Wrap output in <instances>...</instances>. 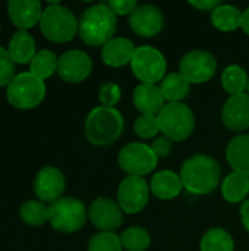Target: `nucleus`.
Returning a JSON list of instances; mask_svg holds the SVG:
<instances>
[{
	"label": "nucleus",
	"instance_id": "14",
	"mask_svg": "<svg viewBox=\"0 0 249 251\" xmlns=\"http://www.w3.org/2000/svg\"><path fill=\"white\" fill-rule=\"evenodd\" d=\"M128 24L136 35L151 38L163 31L164 16L154 4H138V7L129 15Z\"/></svg>",
	"mask_w": 249,
	"mask_h": 251
},
{
	"label": "nucleus",
	"instance_id": "34",
	"mask_svg": "<svg viewBox=\"0 0 249 251\" xmlns=\"http://www.w3.org/2000/svg\"><path fill=\"white\" fill-rule=\"evenodd\" d=\"M122 99V90L116 82H104L98 90V100L101 106L114 107Z\"/></svg>",
	"mask_w": 249,
	"mask_h": 251
},
{
	"label": "nucleus",
	"instance_id": "3",
	"mask_svg": "<svg viewBox=\"0 0 249 251\" xmlns=\"http://www.w3.org/2000/svg\"><path fill=\"white\" fill-rule=\"evenodd\" d=\"M125 129L123 115L116 107H94L84 125L87 140L97 147H106L119 140Z\"/></svg>",
	"mask_w": 249,
	"mask_h": 251
},
{
	"label": "nucleus",
	"instance_id": "13",
	"mask_svg": "<svg viewBox=\"0 0 249 251\" xmlns=\"http://www.w3.org/2000/svg\"><path fill=\"white\" fill-rule=\"evenodd\" d=\"M92 71V60L82 50H68L59 57L57 74L65 82L79 84L85 81Z\"/></svg>",
	"mask_w": 249,
	"mask_h": 251
},
{
	"label": "nucleus",
	"instance_id": "28",
	"mask_svg": "<svg viewBox=\"0 0 249 251\" xmlns=\"http://www.w3.org/2000/svg\"><path fill=\"white\" fill-rule=\"evenodd\" d=\"M57 65L59 57L51 50H40L29 63V72L44 81L57 72Z\"/></svg>",
	"mask_w": 249,
	"mask_h": 251
},
{
	"label": "nucleus",
	"instance_id": "35",
	"mask_svg": "<svg viewBox=\"0 0 249 251\" xmlns=\"http://www.w3.org/2000/svg\"><path fill=\"white\" fill-rule=\"evenodd\" d=\"M106 4L112 9V12L116 16H129L138 7L136 0H110Z\"/></svg>",
	"mask_w": 249,
	"mask_h": 251
},
{
	"label": "nucleus",
	"instance_id": "8",
	"mask_svg": "<svg viewBox=\"0 0 249 251\" xmlns=\"http://www.w3.org/2000/svg\"><path fill=\"white\" fill-rule=\"evenodd\" d=\"M131 69L141 84H157L166 76L167 60L158 49L153 46H141L135 50Z\"/></svg>",
	"mask_w": 249,
	"mask_h": 251
},
{
	"label": "nucleus",
	"instance_id": "6",
	"mask_svg": "<svg viewBox=\"0 0 249 251\" xmlns=\"http://www.w3.org/2000/svg\"><path fill=\"white\" fill-rule=\"evenodd\" d=\"M160 132L175 141H185L195 129V116L192 109L185 103H166L157 115Z\"/></svg>",
	"mask_w": 249,
	"mask_h": 251
},
{
	"label": "nucleus",
	"instance_id": "22",
	"mask_svg": "<svg viewBox=\"0 0 249 251\" xmlns=\"http://www.w3.org/2000/svg\"><path fill=\"white\" fill-rule=\"evenodd\" d=\"M7 51L16 65L18 63L19 65L31 63V60L37 54L35 40L28 31L19 29L12 35L9 46H7Z\"/></svg>",
	"mask_w": 249,
	"mask_h": 251
},
{
	"label": "nucleus",
	"instance_id": "10",
	"mask_svg": "<svg viewBox=\"0 0 249 251\" xmlns=\"http://www.w3.org/2000/svg\"><path fill=\"white\" fill-rule=\"evenodd\" d=\"M150 184L144 178L126 176L119 184L116 201L123 213L138 215L145 209L150 200Z\"/></svg>",
	"mask_w": 249,
	"mask_h": 251
},
{
	"label": "nucleus",
	"instance_id": "39",
	"mask_svg": "<svg viewBox=\"0 0 249 251\" xmlns=\"http://www.w3.org/2000/svg\"><path fill=\"white\" fill-rule=\"evenodd\" d=\"M242 29L247 35H249V7H247L242 13Z\"/></svg>",
	"mask_w": 249,
	"mask_h": 251
},
{
	"label": "nucleus",
	"instance_id": "16",
	"mask_svg": "<svg viewBox=\"0 0 249 251\" xmlns=\"http://www.w3.org/2000/svg\"><path fill=\"white\" fill-rule=\"evenodd\" d=\"M223 125L238 134H244L249 128V96L247 93L230 96L222 110Z\"/></svg>",
	"mask_w": 249,
	"mask_h": 251
},
{
	"label": "nucleus",
	"instance_id": "27",
	"mask_svg": "<svg viewBox=\"0 0 249 251\" xmlns=\"http://www.w3.org/2000/svg\"><path fill=\"white\" fill-rule=\"evenodd\" d=\"M200 251H235V241L226 229L211 228L203 235Z\"/></svg>",
	"mask_w": 249,
	"mask_h": 251
},
{
	"label": "nucleus",
	"instance_id": "21",
	"mask_svg": "<svg viewBox=\"0 0 249 251\" xmlns=\"http://www.w3.org/2000/svg\"><path fill=\"white\" fill-rule=\"evenodd\" d=\"M226 159L233 172L249 178V134H238L229 141Z\"/></svg>",
	"mask_w": 249,
	"mask_h": 251
},
{
	"label": "nucleus",
	"instance_id": "12",
	"mask_svg": "<svg viewBox=\"0 0 249 251\" xmlns=\"http://www.w3.org/2000/svg\"><path fill=\"white\" fill-rule=\"evenodd\" d=\"M88 219L100 232H114L123 222V212L116 200L98 197L90 204Z\"/></svg>",
	"mask_w": 249,
	"mask_h": 251
},
{
	"label": "nucleus",
	"instance_id": "1",
	"mask_svg": "<svg viewBox=\"0 0 249 251\" xmlns=\"http://www.w3.org/2000/svg\"><path fill=\"white\" fill-rule=\"evenodd\" d=\"M179 175L183 188L188 193L195 196H205L219 187L222 169L214 157L197 153L183 162Z\"/></svg>",
	"mask_w": 249,
	"mask_h": 251
},
{
	"label": "nucleus",
	"instance_id": "25",
	"mask_svg": "<svg viewBox=\"0 0 249 251\" xmlns=\"http://www.w3.org/2000/svg\"><path fill=\"white\" fill-rule=\"evenodd\" d=\"M242 10L233 4L222 3L211 13V24L222 32H232L242 28Z\"/></svg>",
	"mask_w": 249,
	"mask_h": 251
},
{
	"label": "nucleus",
	"instance_id": "37",
	"mask_svg": "<svg viewBox=\"0 0 249 251\" xmlns=\"http://www.w3.org/2000/svg\"><path fill=\"white\" fill-rule=\"evenodd\" d=\"M189 4L192 7H195L197 10H201V12H214L220 4L222 1L219 0H191Z\"/></svg>",
	"mask_w": 249,
	"mask_h": 251
},
{
	"label": "nucleus",
	"instance_id": "29",
	"mask_svg": "<svg viewBox=\"0 0 249 251\" xmlns=\"http://www.w3.org/2000/svg\"><path fill=\"white\" fill-rule=\"evenodd\" d=\"M19 216L29 226H43L48 222V206L40 200H28L21 206Z\"/></svg>",
	"mask_w": 249,
	"mask_h": 251
},
{
	"label": "nucleus",
	"instance_id": "40",
	"mask_svg": "<svg viewBox=\"0 0 249 251\" xmlns=\"http://www.w3.org/2000/svg\"><path fill=\"white\" fill-rule=\"evenodd\" d=\"M247 94L249 96V78H248V87H247Z\"/></svg>",
	"mask_w": 249,
	"mask_h": 251
},
{
	"label": "nucleus",
	"instance_id": "19",
	"mask_svg": "<svg viewBox=\"0 0 249 251\" xmlns=\"http://www.w3.org/2000/svg\"><path fill=\"white\" fill-rule=\"evenodd\" d=\"M132 100L141 115L157 116L166 106V100L157 84H138L134 90Z\"/></svg>",
	"mask_w": 249,
	"mask_h": 251
},
{
	"label": "nucleus",
	"instance_id": "4",
	"mask_svg": "<svg viewBox=\"0 0 249 251\" xmlns=\"http://www.w3.org/2000/svg\"><path fill=\"white\" fill-rule=\"evenodd\" d=\"M78 19L68 7L60 3H53L44 9L40 29L43 35L53 43H69L78 34Z\"/></svg>",
	"mask_w": 249,
	"mask_h": 251
},
{
	"label": "nucleus",
	"instance_id": "17",
	"mask_svg": "<svg viewBox=\"0 0 249 251\" xmlns=\"http://www.w3.org/2000/svg\"><path fill=\"white\" fill-rule=\"evenodd\" d=\"M43 12L38 0H10L7 3V13L12 24L22 31L40 24Z\"/></svg>",
	"mask_w": 249,
	"mask_h": 251
},
{
	"label": "nucleus",
	"instance_id": "7",
	"mask_svg": "<svg viewBox=\"0 0 249 251\" xmlns=\"http://www.w3.org/2000/svg\"><path fill=\"white\" fill-rule=\"evenodd\" d=\"M45 97V84L31 72L18 74L6 88L7 101L21 110L37 107Z\"/></svg>",
	"mask_w": 249,
	"mask_h": 251
},
{
	"label": "nucleus",
	"instance_id": "32",
	"mask_svg": "<svg viewBox=\"0 0 249 251\" xmlns=\"http://www.w3.org/2000/svg\"><path fill=\"white\" fill-rule=\"evenodd\" d=\"M135 134L142 140H154L160 132L158 118L154 115H139L134 122Z\"/></svg>",
	"mask_w": 249,
	"mask_h": 251
},
{
	"label": "nucleus",
	"instance_id": "30",
	"mask_svg": "<svg viewBox=\"0 0 249 251\" xmlns=\"http://www.w3.org/2000/svg\"><path fill=\"white\" fill-rule=\"evenodd\" d=\"M120 241L125 251H147L151 246V235L145 228L131 226L122 232Z\"/></svg>",
	"mask_w": 249,
	"mask_h": 251
},
{
	"label": "nucleus",
	"instance_id": "2",
	"mask_svg": "<svg viewBox=\"0 0 249 251\" xmlns=\"http://www.w3.org/2000/svg\"><path fill=\"white\" fill-rule=\"evenodd\" d=\"M117 28V16L106 3L92 4L84 10L78 22V35L91 47H103L112 38Z\"/></svg>",
	"mask_w": 249,
	"mask_h": 251
},
{
	"label": "nucleus",
	"instance_id": "38",
	"mask_svg": "<svg viewBox=\"0 0 249 251\" xmlns=\"http://www.w3.org/2000/svg\"><path fill=\"white\" fill-rule=\"evenodd\" d=\"M239 215H241V221H242V225H244L245 231L249 234V200H245L241 204Z\"/></svg>",
	"mask_w": 249,
	"mask_h": 251
},
{
	"label": "nucleus",
	"instance_id": "24",
	"mask_svg": "<svg viewBox=\"0 0 249 251\" xmlns=\"http://www.w3.org/2000/svg\"><path fill=\"white\" fill-rule=\"evenodd\" d=\"M158 87L167 103H182V100L186 99L191 91V84L181 72L167 74Z\"/></svg>",
	"mask_w": 249,
	"mask_h": 251
},
{
	"label": "nucleus",
	"instance_id": "5",
	"mask_svg": "<svg viewBox=\"0 0 249 251\" xmlns=\"http://www.w3.org/2000/svg\"><path fill=\"white\" fill-rule=\"evenodd\" d=\"M87 219L88 210L76 197H60L48 204V224L62 234L78 232Z\"/></svg>",
	"mask_w": 249,
	"mask_h": 251
},
{
	"label": "nucleus",
	"instance_id": "9",
	"mask_svg": "<svg viewBox=\"0 0 249 251\" xmlns=\"http://www.w3.org/2000/svg\"><path fill=\"white\" fill-rule=\"evenodd\" d=\"M119 168L128 176H141L151 174L158 163L153 149L145 143H129L122 147L117 156Z\"/></svg>",
	"mask_w": 249,
	"mask_h": 251
},
{
	"label": "nucleus",
	"instance_id": "11",
	"mask_svg": "<svg viewBox=\"0 0 249 251\" xmlns=\"http://www.w3.org/2000/svg\"><path fill=\"white\" fill-rule=\"evenodd\" d=\"M217 60L205 50H191L181 59L179 72L189 84H205L216 75Z\"/></svg>",
	"mask_w": 249,
	"mask_h": 251
},
{
	"label": "nucleus",
	"instance_id": "20",
	"mask_svg": "<svg viewBox=\"0 0 249 251\" xmlns=\"http://www.w3.org/2000/svg\"><path fill=\"white\" fill-rule=\"evenodd\" d=\"M183 188L181 175L173 171H160L156 172L150 181V191L158 200H173L181 196Z\"/></svg>",
	"mask_w": 249,
	"mask_h": 251
},
{
	"label": "nucleus",
	"instance_id": "26",
	"mask_svg": "<svg viewBox=\"0 0 249 251\" xmlns=\"http://www.w3.org/2000/svg\"><path fill=\"white\" fill-rule=\"evenodd\" d=\"M249 75L239 65H229L222 72V87L230 96H238L247 93Z\"/></svg>",
	"mask_w": 249,
	"mask_h": 251
},
{
	"label": "nucleus",
	"instance_id": "15",
	"mask_svg": "<svg viewBox=\"0 0 249 251\" xmlns=\"http://www.w3.org/2000/svg\"><path fill=\"white\" fill-rule=\"evenodd\" d=\"M66 188V179L60 169L54 166H45L38 171L34 181V193L43 203H53L63 197Z\"/></svg>",
	"mask_w": 249,
	"mask_h": 251
},
{
	"label": "nucleus",
	"instance_id": "33",
	"mask_svg": "<svg viewBox=\"0 0 249 251\" xmlns=\"http://www.w3.org/2000/svg\"><path fill=\"white\" fill-rule=\"evenodd\" d=\"M16 76V63L10 57L7 49L0 46V87H6Z\"/></svg>",
	"mask_w": 249,
	"mask_h": 251
},
{
	"label": "nucleus",
	"instance_id": "23",
	"mask_svg": "<svg viewBox=\"0 0 249 251\" xmlns=\"http://www.w3.org/2000/svg\"><path fill=\"white\" fill-rule=\"evenodd\" d=\"M249 194V178L238 172H230L222 182V196L227 203H244Z\"/></svg>",
	"mask_w": 249,
	"mask_h": 251
},
{
	"label": "nucleus",
	"instance_id": "36",
	"mask_svg": "<svg viewBox=\"0 0 249 251\" xmlns=\"http://www.w3.org/2000/svg\"><path fill=\"white\" fill-rule=\"evenodd\" d=\"M150 147L153 149L154 154L157 156V159H164L167 157L170 153H172V149H173V141L164 135H160L157 138L153 140V143L150 144Z\"/></svg>",
	"mask_w": 249,
	"mask_h": 251
},
{
	"label": "nucleus",
	"instance_id": "18",
	"mask_svg": "<svg viewBox=\"0 0 249 251\" xmlns=\"http://www.w3.org/2000/svg\"><path fill=\"white\" fill-rule=\"evenodd\" d=\"M135 44L126 37H114L101 47V60L110 68H123L131 65L135 54Z\"/></svg>",
	"mask_w": 249,
	"mask_h": 251
},
{
	"label": "nucleus",
	"instance_id": "31",
	"mask_svg": "<svg viewBox=\"0 0 249 251\" xmlns=\"http://www.w3.org/2000/svg\"><path fill=\"white\" fill-rule=\"evenodd\" d=\"M87 251H123L120 235L116 232H98L88 241Z\"/></svg>",
	"mask_w": 249,
	"mask_h": 251
}]
</instances>
